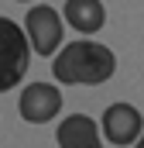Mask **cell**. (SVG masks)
Instances as JSON below:
<instances>
[{
  "instance_id": "cell-9",
  "label": "cell",
  "mask_w": 144,
  "mask_h": 148,
  "mask_svg": "<svg viewBox=\"0 0 144 148\" xmlns=\"http://www.w3.org/2000/svg\"><path fill=\"white\" fill-rule=\"evenodd\" d=\"M17 3H31V0H17Z\"/></svg>"
},
{
  "instance_id": "cell-7",
  "label": "cell",
  "mask_w": 144,
  "mask_h": 148,
  "mask_svg": "<svg viewBox=\"0 0 144 148\" xmlns=\"http://www.w3.org/2000/svg\"><path fill=\"white\" fill-rule=\"evenodd\" d=\"M65 24H72L82 35H93L107 24V10L100 0H65Z\"/></svg>"
},
{
  "instance_id": "cell-3",
  "label": "cell",
  "mask_w": 144,
  "mask_h": 148,
  "mask_svg": "<svg viewBox=\"0 0 144 148\" xmlns=\"http://www.w3.org/2000/svg\"><path fill=\"white\" fill-rule=\"evenodd\" d=\"M24 35L38 55H55L62 45V14L48 3H38L24 17Z\"/></svg>"
},
{
  "instance_id": "cell-6",
  "label": "cell",
  "mask_w": 144,
  "mask_h": 148,
  "mask_svg": "<svg viewBox=\"0 0 144 148\" xmlns=\"http://www.w3.org/2000/svg\"><path fill=\"white\" fill-rule=\"evenodd\" d=\"M55 138H58V148H103L96 121L86 117V114H69L58 124Z\"/></svg>"
},
{
  "instance_id": "cell-5",
  "label": "cell",
  "mask_w": 144,
  "mask_h": 148,
  "mask_svg": "<svg viewBox=\"0 0 144 148\" xmlns=\"http://www.w3.org/2000/svg\"><path fill=\"white\" fill-rule=\"evenodd\" d=\"M144 121H141V110L130 107V103H110L107 114H103V138L113 141V145H134L137 134H141Z\"/></svg>"
},
{
  "instance_id": "cell-8",
  "label": "cell",
  "mask_w": 144,
  "mask_h": 148,
  "mask_svg": "<svg viewBox=\"0 0 144 148\" xmlns=\"http://www.w3.org/2000/svg\"><path fill=\"white\" fill-rule=\"evenodd\" d=\"M134 148H144V127H141V134H137V141H134Z\"/></svg>"
},
{
  "instance_id": "cell-1",
  "label": "cell",
  "mask_w": 144,
  "mask_h": 148,
  "mask_svg": "<svg viewBox=\"0 0 144 148\" xmlns=\"http://www.w3.org/2000/svg\"><path fill=\"white\" fill-rule=\"evenodd\" d=\"M52 73L65 86H100L117 73V59L107 45L79 38V41H69L65 48H58Z\"/></svg>"
},
{
  "instance_id": "cell-4",
  "label": "cell",
  "mask_w": 144,
  "mask_h": 148,
  "mask_svg": "<svg viewBox=\"0 0 144 148\" xmlns=\"http://www.w3.org/2000/svg\"><path fill=\"white\" fill-rule=\"evenodd\" d=\"M17 110H21V117L28 124H48L55 114L62 110V93L52 83H31V86L21 90Z\"/></svg>"
},
{
  "instance_id": "cell-2",
  "label": "cell",
  "mask_w": 144,
  "mask_h": 148,
  "mask_svg": "<svg viewBox=\"0 0 144 148\" xmlns=\"http://www.w3.org/2000/svg\"><path fill=\"white\" fill-rule=\"evenodd\" d=\"M31 66V41L24 28H17L10 17L0 14V93L17 86Z\"/></svg>"
}]
</instances>
